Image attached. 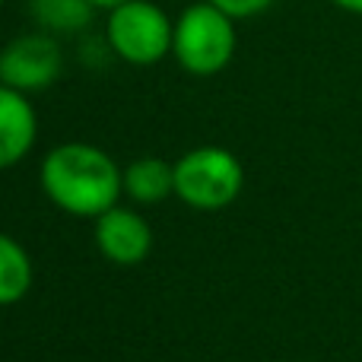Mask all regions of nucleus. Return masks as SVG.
<instances>
[{
  "label": "nucleus",
  "instance_id": "ddd939ff",
  "mask_svg": "<svg viewBox=\"0 0 362 362\" xmlns=\"http://www.w3.org/2000/svg\"><path fill=\"white\" fill-rule=\"evenodd\" d=\"M93 6H102V10H115V6H121L124 0H89Z\"/></svg>",
  "mask_w": 362,
  "mask_h": 362
},
{
  "label": "nucleus",
  "instance_id": "1a4fd4ad",
  "mask_svg": "<svg viewBox=\"0 0 362 362\" xmlns=\"http://www.w3.org/2000/svg\"><path fill=\"white\" fill-rule=\"evenodd\" d=\"M32 286V261L16 238L0 232V305L19 302Z\"/></svg>",
  "mask_w": 362,
  "mask_h": 362
},
{
  "label": "nucleus",
  "instance_id": "0eeeda50",
  "mask_svg": "<svg viewBox=\"0 0 362 362\" xmlns=\"http://www.w3.org/2000/svg\"><path fill=\"white\" fill-rule=\"evenodd\" d=\"M35 108L29 105L25 93L0 83V172L16 165L35 144Z\"/></svg>",
  "mask_w": 362,
  "mask_h": 362
},
{
  "label": "nucleus",
  "instance_id": "f03ea898",
  "mask_svg": "<svg viewBox=\"0 0 362 362\" xmlns=\"http://www.w3.org/2000/svg\"><path fill=\"white\" fill-rule=\"evenodd\" d=\"M172 54L194 76L219 74L232 61V54H235V25H232V16H226L210 0L191 4L175 19Z\"/></svg>",
  "mask_w": 362,
  "mask_h": 362
},
{
  "label": "nucleus",
  "instance_id": "f257e3e1",
  "mask_svg": "<svg viewBox=\"0 0 362 362\" xmlns=\"http://www.w3.org/2000/svg\"><path fill=\"white\" fill-rule=\"evenodd\" d=\"M42 187L70 216H102L118 206L124 175L108 153L93 144H61L42 163Z\"/></svg>",
  "mask_w": 362,
  "mask_h": 362
},
{
  "label": "nucleus",
  "instance_id": "f8f14e48",
  "mask_svg": "<svg viewBox=\"0 0 362 362\" xmlns=\"http://www.w3.org/2000/svg\"><path fill=\"white\" fill-rule=\"evenodd\" d=\"M331 4H337L340 10H350V13H362V0H331Z\"/></svg>",
  "mask_w": 362,
  "mask_h": 362
},
{
  "label": "nucleus",
  "instance_id": "6e6552de",
  "mask_svg": "<svg viewBox=\"0 0 362 362\" xmlns=\"http://www.w3.org/2000/svg\"><path fill=\"white\" fill-rule=\"evenodd\" d=\"M124 191L137 204H159L169 194H175V165L159 156L134 159L124 169Z\"/></svg>",
  "mask_w": 362,
  "mask_h": 362
},
{
  "label": "nucleus",
  "instance_id": "423d86ee",
  "mask_svg": "<svg viewBox=\"0 0 362 362\" xmlns=\"http://www.w3.org/2000/svg\"><path fill=\"white\" fill-rule=\"evenodd\" d=\"M95 248L102 257L121 267L140 264L153 248V229L140 213L127 206H112L102 216H95Z\"/></svg>",
  "mask_w": 362,
  "mask_h": 362
},
{
  "label": "nucleus",
  "instance_id": "39448f33",
  "mask_svg": "<svg viewBox=\"0 0 362 362\" xmlns=\"http://www.w3.org/2000/svg\"><path fill=\"white\" fill-rule=\"evenodd\" d=\"M61 48L48 35H19L0 51V83L16 93H35L61 76Z\"/></svg>",
  "mask_w": 362,
  "mask_h": 362
},
{
  "label": "nucleus",
  "instance_id": "9b49d317",
  "mask_svg": "<svg viewBox=\"0 0 362 362\" xmlns=\"http://www.w3.org/2000/svg\"><path fill=\"white\" fill-rule=\"evenodd\" d=\"M210 4L219 6L226 16L245 19V16H255V13H264L270 4H274V0H210Z\"/></svg>",
  "mask_w": 362,
  "mask_h": 362
},
{
  "label": "nucleus",
  "instance_id": "20e7f679",
  "mask_svg": "<svg viewBox=\"0 0 362 362\" xmlns=\"http://www.w3.org/2000/svg\"><path fill=\"white\" fill-rule=\"evenodd\" d=\"M105 38L115 54L127 64L150 67L172 51L175 23L150 0H124L121 6L108 10Z\"/></svg>",
  "mask_w": 362,
  "mask_h": 362
},
{
  "label": "nucleus",
  "instance_id": "7ed1b4c3",
  "mask_svg": "<svg viewBox=\"0 0 362 362\" xmlns=\"http://www.w3.org/2000/svg\"><path fill=\"white\" fill-rule=\"evenodd\" d=\"M245 169L223 146H197L175 163V194L194 210H223L242 194Z\"/></svg>",
  "mask_w": 362,
  "mask_h": 362
},
{
  "label": "nucleus",
  "instance_id": "4468645a",
  "mask_svg": "<svg viewBox=\"0 0 362 362\" xmlns=\"http://www.w3.org/2000/svg\"><path fill=\"white\" fill-rule=\"evenodd\" d=\"M0 4H4V0H0Z\"/></svg>",
  "mask_w": 362,
  "mask_h": 362
},
{
  "label": "nucleus",
  "instance_id": "9d476101",
  "mask_svg": "<svg viewBox=\"0 0 362 362\" xmlns=\"http://www.w3.org/2000/svg\"><path fill=\"white\" fill-rule=\"evenodd\" d=\"M32 16L48 29L74 32L89 23L93 4L89 0H32Z\"/></svg>",
  "mask_w": 362,
  "mask_h": 362
}]
</instances>
